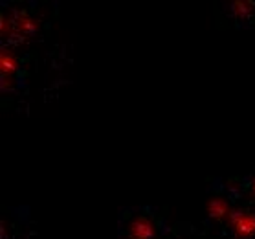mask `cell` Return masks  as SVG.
<instances>
[{"instance_id":"obj_6","label":"cell","mask_w":255,"mask_h":239,"mask_svg":"<svg viewBox=\"0 0 255 239\" xmlns=\"http://www.w3.org/2000/svg\"><path fill=\"white\" fill-rule=\"evenodd\" d=\"M254 11H255L254 4L248 2V0H237V2L232 4V13L237 20H248L254 15Z\"/></svg>"},{"instance_id":"obj_2","label":"cell","mask_w":255,"mask_h":239,"mask_svg":"<svg viewBox=\"0 0 255 239\" xmlns=\"http://www.w3.org/2000/svg\"><path fill=\"white\" fill-rule=\"evenodd\" d=\"M18 61L15 57L13 50L9 48H2V53H0V74H2V88H11L13 83V74L17 72Z\"/></svg>"},{"instance_id":"obj_1","label":"cell","mask_w":255,"mask_h":239,"mask_svg":"<svg viewBox=\"0 0 255 239\" xmlns=\"http://www.w3.org/2000/svg\"><path fill=\"white\" fill-rule=\"evenodd\" d=\"M228 225L237 239H250L255 236V214L246 210H233Z\"/></svg>"},{"instance_id":"obj_4","label":"cell","mask_w":255,"mask_h":239,"mask_svg":"<svg viewBox=\"0 0 255 239\" xmlns=\"http://www.w3.org/2000/svg\"><path fill=\"white\" fill-rule=\"evenodd\" d=\"M208 214L211 219H215V221H230V217H232L233 210H232V206L228 204L226 199H222V197H215L211 199L208 203Z\"/></svg>"},{"instance_id":"obj_7","label":"cell","mask_w":255,"mask_h":239,"mask_svg":"<svg viewBox=\"0 0 255 239\" xmlns=\"http://www.w3.org/2000/svg\"><path fill=\"white\" fill-rule=\"evenodd\" d=\"M252 195L255 197V179H254V182H252Z\"/></svg>"},{"instance_id":"obj_3","label":"cell","mask_w":255,"mask_h":239,"mask_svg":"<svg viewBox=\"0 0 255 239\" xmlns=\"http://www.w3.org/2000/svg\"><path fill=\"white\" fill-rule=\"evenodd\" d=\"M130 239H154L156 238V227L149 217H136L127 228Z\"/></svg>"},{"instance_id":"obj_5","label":"cell","mask_w":255,"mask_h":239,"mask_svg":"<svg viewBox=\"0 0 255 239\" xmlns=\"http://www.w3.org/2000/svg\"><path fill=\"white\" fill-rule=\"evenodd\" d=\"M13 24H15V33L17 35H31L37 31L39 24L35 18H31L26 11H17L13 17Z\"/></svg>"}]
</instances>
